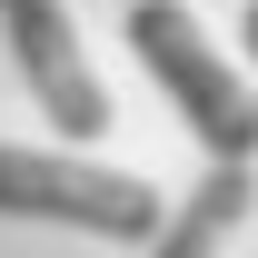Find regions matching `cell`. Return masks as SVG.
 <instances>
[{
	"instance_id": "1",
	"label": "cell",
	"mask_w": 258,
	"mask_h": 258,
	"mask_svg": "<svg viewBox=\"0 0 258 258\" xmlns=\"http://www.w3.org/2000/svg\"><path fill=\"white\" fill-rule=\"evenodd\" d=\"M119 30H129V50H139V70L179 99V119H189V139L209 149V169H258V99H248V80L199 40L189 10H179V0H129Z\"/></svg>"
},
{
	"instance_id": "2",
	"label": "cell",
	"mask_w": 258,
	"mask_h": 258,
	"mask_svg": "<svg viewBox=\"0 0 258 258\" xmlns=\"http://www.w3.org/2000/svg\"><path fill=\"white\" fill-rule=\"evenodd\" d=\"M0 219H50V228H90V238H159L169 199L129 169H90V159H40L0 139Z\"/></svg>"
},
{
	"instance_id": "3",
	"label": "cell",
	"mask_w": 258,
	"mask_h": 258,
	"mask_svg": "<svg viewBox=\"0 0 258 258\" xmlns=\"http://www.w3.org/2000/svg\"><path fill=\"white\" fill-rule=\"evenodd\" d=\"M10 60L30 80L40 119L70 129V139H99L109 129V90H99V70L80 60V30H70L60 0H30V10H10Z\"/></svg>"
},
{
	"instance_id": "4",
	"label": "cell",
	"mask_w": 258,
	"mask_h": 258,
	"mask_svg": "<svg viewBox=\"0 0 258 258\" xmlns=\"http://www.w3.org/2000/svg\"><path fill=\"white\" fill-rule=\"evenodd\" d=\"M258 169H199V199H179L159 219V258H219V238L248 219Z\"/></svg>"
},
{
	"instance_id": "5",
	"label": "cell",
	"mask_w": 258,
	"mask_h": 258,
	"mask_svg": "<svg viewBox=\"0 0 258 258\" xmlns=\"http://www.w3.org/2000/svg\"><path fill=\"white\" fill-rule=\"evenodd\" d=\"M238 40H248V60H258V0H248V20H238Z\"/></svg>"
},
{
	"instance_id": "6",
	"label": "cell",
	"mask_w": 258,
	"mask_h": 258,
	"mask_svg": "<svg viewBox=\"0 0 258 258\" xmlns=\"http://www.w3.org/2000/svg\"><path fill=\"white\" fill-rule=\"evenodd\" d=\"M10 10H30V0H0V20H10Z\"/></svg>"
}]
</instances>
